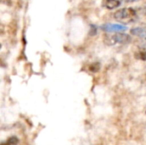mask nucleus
<instances>
[{"instance_id": "nucleus-1", "label": "nucleus", "mask_w": 146, "mask_h": 145, "mask_svg": "<svg viewBox=\"0 0 146 145\" xmlns=\"http://www.w3.org/2000/svg\"><path fill=\"white\" fill-rule=\"evenodd\" d=\"M132 40L130 35L123 32H116L115 34H107L104 42L108 46H113L115 44H126L130 43Z\"/></svg>"}, {"instance_id": "nucleus-2", "label": "nucleus", "mask_w": 146, "mask_h": 145, "mask_svg": "<svg viewBox=\"0 0 146 145\" xmlns=\"http://www.w3.org/2000/svg\"><path fill=\"white\" fill-rule=\"evenodd\" d=\"M136 15V11L133 8H125L121 9L115 12L114 18L117 21H126L128 19H132Z\"/></svg>"}, {"instance_id": "nucleus-3", "label": "nucleus", "mask_w": 146, "mask_h": 145, "mask_svg": "<svg viewBox=\"0 0 146 145\" xmlns=\"http://www.w3.org/2000/svg\"><path fill=\"white\" fill-rule=\"evenodd\" d=\"M102 30L107 32H121L127 29V27L121 24H113V23H105L101 26Z\"/></svg>"}, {"instance_id": "nucleus-4", "label": "nucleus", "mask_w": 146, "mask_h": 145, "mask_svg": "<svg viewBox=\"0 0 146 145\" xmlns=\"http://www.w3.org/2000/svg\"><path fill=\"white\" fill-rule=\"evenodd\" d=\"M121 5V2L119 0H103L102 6L107 9H114L118 8Z\"/></svg>"}, {"instance_id": "nucleus-5", "label": "nucleus", "mask_w": 146, "mask_h": 145, "mask_svg": "<svg viewBox=\"0 0 146 145\" xmlns=\"http://www.w3.org/2000/svg\"><path fill=\"white\" fill-rule=\"evenodd\" d=\"M132 35L140 37V38H146V28L145 27H134L130 31Z\"/></svg>"}, {"instance_id": "nucleus-6", "label": "nucleus", "mask_w": 146, "mask_h": 145, "mask_svg": "<svg viewBox=\"0 0 146 145\" xmlns=\"http://www.w3.org/2000/svg\"><path fill=\"white\" fill-rule=\"evenodd\" d=\"M18 143H19V139L16 137L13 136L9 138L6 141L3 142L1 145H16Z\"/></svg>"}, {"instance_id": "nucleus-7", "label": "nucleus", "mask_w": 146, "mask_h": 145, "mask_svg": "<svg viewBox=\"0 0 146 145\" xmlns=\"http://www.w3.org/2000/svg\"><path fill=\"white\" fill-rule=\"evenodd\" d=\"M136 57L139 58V59H141L143 61H145L146 62V50L144 51H140L139 53L136 54Z\"/></svg>"}, {"instance_id": "nucleus-8", "label": "nucleus", "mask_w": 146, "mask_h": 145, "mask_svg": "<svg viewBox=\"0 0 146 145\" xmlns=\"http://www.w3.org/2000/svg\"><path fill=\"white\" fill-rule=\"evenodd\" d=\"M98 63H94V64H92L91 67H90V70L91 71H92V72H98V70H99V66H98V67H96V65H97Z\"/></svg>"}, {"instance_id": "nucleus-9", "label": "nucleus", "mask_w": 146, "mask_h": 145, "mask_svg": "<svg viewBox=\"0 0 146 145\" xmlns=\"http://www.w3.org/2000/svg\"><path fill=\"white\" fill-rule=\"evenodd\" d=\"M140 47L142 49H146V38H145L142 41H140Z\"/></svg>"}, {"instance_id": "nucleus-10", "label": "nucleus", "mask_w": 146, "mask_h": 145, "mask_svg": "<svg viewBox=\"0 0 146 145\" xmlns=\"http://www.w3.org/2000/svg\"><path fill=\"white\" fill-rule=\"evenodd\" d=\"M97 32V27H95L94 26H92V28H91V32H90V34L92 36H93L95 33Z\"/></svg>"}, {"instance_id": "nucleus-11", "label": "nucleus", "mask_w": 146, "mask_h": 145, "mask_svg": "<svg viewBox=\"0 0 146 145\" xmlns=\"http://www.w3.org/2000/svg\"><path fill=\"white\" fill-rule=\"evenodd\" d=\"M122 1H124L125 3H134V2H137L139 0H122Z\"/></svg>"}, {"instance_id": "nucleus-12", "label": "nucleus", "mask_w": 146, "mask_h": 145, "mask_svg": "<svg viewBox=\"0 0 146 145\" xmlns=\"http://www.w3.org/2000/svg\"><path fill=\"white\" fill-rule=\"evenodd\" d=\"M143 13H144V15H146V7L144 8V9H143Z\"/></svg>"}]
</instances>
